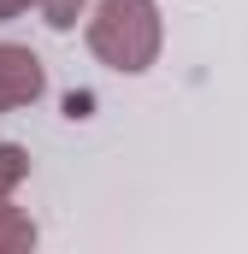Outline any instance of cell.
<instances>
[{
    "mask_svg": "<svg viewBox=\"0 0 248 254\" xmlns=\"http://www.w3.org/2000/svg\"><path fill=\"white\" fill-rule=\"evenodd\" d=\"M89 48L113 71H148L160 60V6L154 0H101L89 18Z\"/></svg>",
    "mask_w": 248,
    "mask_h": 254,
    "instance_id": "obj_1",
    "label": "cell"
},
{
    "mask_svg": "<svg viewBox=\"0 0 248 254\" xmlns=\"http://www.w3.org/2000/svg\"><path fill=\"white\" fill-rule=\"evenodd\" d=\"M42 89H48V71H42V60H36L30 48H18V42H0V113L30 107Z\"/></svg>",
    "mask_w": 248,
    "mask_h": 254,
    "instance_id": "obj_2",
    "label": "cell"
},
{
    "mask_svg": "<svg viewBox=\"0 0 248 254\" xmlns=\"http://www.w3.org/2000/svg\"><path fill=\"white\" fill-rule=\"evenodd\" d=\"M24 249H36V225H30V213H18V207L0 201V254H24Z\"/></svg>",
    "mask_w": 248,
    "mask_h": 254,
    "instance_id": "obj_3",
    "label": "cell"
},
{
    "mask_svg": "<svg viewBox=\"0 0 248 254\" xmlns=\"http://www.w3.org/2000/svg\"><path fill=\"white\" fill-rule=\"evenodd\" d=\"M24 178H30V154H24V148H12V142H0V201L18 190Z\"/></svg>",
    "mask_w": 248,
    "mask_h": 254,
    "instance_id": "obj_4",
    "label": "cell"
},
{
    "mask_svg": "<svg viewBox=\"0 0 248 254\" xmlns=\"http://www.w3.org/2000/svg\"><path fill=\"white\" fill-rule=\"evenodd\" d=\"M83 6H89V0H42V12H48L54 30H71V24L83 18Z\"/></svg>",
    "mask_w": 248,
    "mask_h": 254,
    "instance_id": "obj_5",
    "label": "cell"
},
{
    "mask_svg": "<svg viewBox=\"0 0 248 254\" xmlns=\"http://www.w3.org/2000/svg\"><path fill=\"white\" fill-rule=\"evenodd\" d=\"M24 6H30V0H0V24H6V18H18Z\"/></svg>",
    "mask_w": 248,
    "mask_h": 254,
    "instance_id": "obj_6",
    "label": "cell"
}]
</instances>
